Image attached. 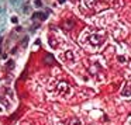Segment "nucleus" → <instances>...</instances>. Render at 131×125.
<instances>
[{
  "label": "nucleus",
  "instance_id": "4",
  "mask_svg": "<svg viewBox=\"0 0 131 125\" xmlns=\"http://www.w3.org/2000/svg\"><path fill=\"white\" fill-rule=\"evenodd\" d=\"M71 125H82V122H80L78 118H72V120H71Z\"/></svg>",
  "mask_w": 131,
  "mask_h": 125
},
{
  "label": "nucleus",
  "instance_id": "6",
  "mask_svg": "<svg viewBox=\"0 0 131 125\" xmlns=\"http://www.w3.org/2000/svg\"><path fill=\"white\" fill-rule=\"evenodd\" d=\"M59 3H61V4H62V3H65V1H66V0H58Z\"/></svg>",
  "mask_w": 131,
  "mask_h": 125
},
{
  "label": "nucleus",
  "instance_id": "2",
  "mask_svg": "<svg viewBox=\"0 0 131 125\" xmlns=\"http://www.w3.org/2000/svg\"><path fill=\"white\" fill-rule=\"evenodd\" d=\"M123 97H131V83H127L126 87L123 89Z\"/></svg>",
  "mask_w": 131,
  "mask_h": 125
},
{
  "label": "nucleus",
  "instance_id": "5",
  "mask_svg": "<svg viewBox=\"0 0 131 125\" xmlns=\"http://www.w3.org/2000/svg\"><path fill=\"white\" fill-rule=\"evenodd\" d=\"M34 3H35V4H34L35 7H41V6H42V3H41V0H35Z\"/></svg>",
  "mask_w": 131,
  "mask_h": 125
},
{
  "label": "nucleus",
  "instance_id": "3",
  "mask_svg": "<svg viewBox=\"0 0 131 125\" xmlns=\"http://www.w3.org/2000/svg\"><path fill=\"white\" fill-rule=\"evenodd\" d=\"M80 3H82L86 9H90V7L93 6V3H94V1H93V0H80Z\"/></svg>",
  "mask_w": 131,
  "mask_h": 125
},
{
  "label": "nucleus",
  "instance_id": "1",
  "mask_svg": "<svg viewBox=\"0 0 131 125\" xmlns=\"http://www.w3.org/2000/svg\"><path fill=\"white\" fill-rule=\"evenodd\" d=\"M57 90H58V93L62 94V96H69V93H71V89H69V86H68L66 83H63V82L58 84Z\"/></svg>",
  "mask_w": 131,
  "mask_h": 125
}]
</instances>
